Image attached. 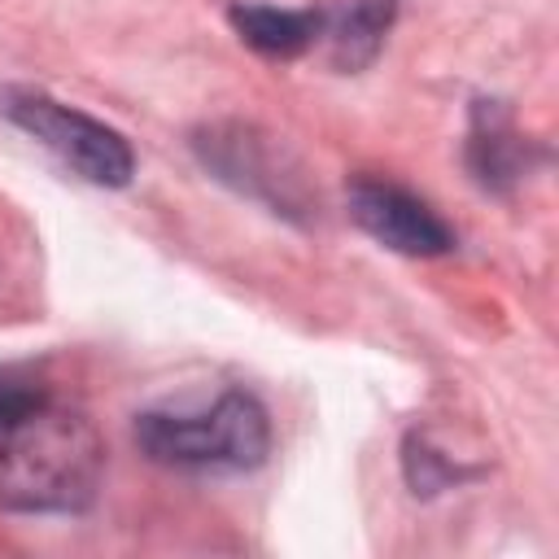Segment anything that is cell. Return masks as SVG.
<instances>
[{"label":"cell","mask_w":559,"mask_h":559,"mask_svg":"<svg viewBox=\"0 0 559 559\" xmlns=\"http://www.w3.org/2000/svg\"><path fill=\"white\" fill-rule=\"evenodd\" d=\"M227 17L236 35L262 57H297L328 31L323 9H280V4H258V0L231 4Z\"/></svg>","instance_id":"7"},{"label":"cell","mask_w":559,"mask_h":559,"mask_svg":"<svg viewBox=\"0 0 559 559\" xmlns=\"http://www.w3.org/2000/svg\"><path fill=\"white\" fill-rule=\"evenodd\" d=\"M48 402L44 384L17 367H0V432L13 428L17 419H26L31 411H39Z\"/></svg>","instance_id":"10"},{"label":"cell","mask_w":559,"mask_h":559,"mask_svg":"<svg viewBox=\"0 0 559 559\" xmlns=\"http://www.w3.org/2000/svg\"><path fill=\"white\" fill-rule=\"evenodd\" d=\"M105 472V441L79 411L44 402L0 441V507L22 515H79Z\"/></svg>","instance_id":"1"},{"label":"cell","mask_w":559,"mask_h":559,"mask_svg":"<svg viewBox=\"0 0 559 559\" xmlns=\"http://www.w3.org/2000/svg\"><path fill=\"white\" fill-rule=\"evenodd\" d=\"M135 445L175 472H253L271 454V415L253 393L227 389L201 411L135 415Z\"/></svg>","instance_id":"2"},{"label":"cell","mask_w":559,"mask_h":559,"mask_svg":"<svg viewBox=\"0 0 559 559\" xmlns=\"http://www.w3.org/2000/svg\"><path fill=\"white\" fill-rule=\"evenodd\" d=\"M349 218L384 249L406 258H441L454 249V227L415 192L389 183V179H354L349 192Z\"/></svg>","instance_id":"5"},{"label":"cell","mask_w":559,"mask_h":559,"mask_svg":"<svg viewBox=\"0 0 559 559\" xmlns=\"http://www.w3.org/2000/svg\"><path fill=\"white\" fill-rule=\"evenodd\" d=\"M402 0H354L341 22L332 26V61L341 70H362L376 61L393 17H397Z\"/></svg>","instance_id":"8"},{"label":"cell","mask_w":559,"mask_h":559,"mask_svg":"<svg viewBox=\"0 0 559 559\" xmlns=\"http://www.w3.org/2000/svg\"><path fill=\"white\" fill-rule=\"evenodd\" d=\"M0 118H9L17 131L39 140L66 170L96 188H127L135 175V153L122 131L105 127L100 118L22 83L0 87Z\"/></svg>","instance_id":"3"},{"label":"cell","mask_w":559,"mask_h":559,"mask_svg":"<svg viewBox=\"0 0 559 559\" xmlns=\"http://www.w3.org/2000/svg\"><path fill=\"white\" fill-rule=\"evenodd\" d=\"M402 472H406V485H411L415 498H432V493H441V489L476 476L472 467H459L454 459H445L441 450H432L419 432H411L406 445H402Z\"/></svg>","instance_id":"9"},{"label":"cell","mask_w":559,"mask_h":559,"mask_svg":"<svg viewBox=\"0 0 559 559\" xmlns=\"http://www.w3.org/2000/svg\"><path fill=\"white\" fill-rule=\"evenodd\" d=\"M542 157V148L520 135V127L511 122V114L498 100H476L472 105V127H467V170L485 192H511L533 162Z\"/></svg>","instance_id":"6"},{"label":"cell","mask_w":559,"mask_h":559,"mask_svg":"<svg viewBox=\"0 0 559 559\" xmlns=\"http://www.w3.org/2000/svg\"><path fill=\"white\" fill-rule=\"evenodd\" d=\"M192 153L201 157V166L227 183L231 192L266 205L280 218L306 223L310 218V188L301 179V166L293 162V153L266 135L253 122H210L201 131H192Z\"/></svg>","instance_id":"4"}]
</instances>
